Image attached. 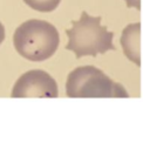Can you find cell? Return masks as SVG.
Wrapping results in <instances>:
<instances>
[{
    "instance_id": "cell-3",
    "label": "cell",
    "mask_w": 143,
    "mask_h": 150,
    "mask_svg": "<svg viewBox=\"0 0 143 150\" xmlns=\"http://www.w3.org/2000/svg\"><path fill=\"white\" fill-rule=\"evenodd\" d=\"M68 97H128L129 94L101 69L82 66L72 70L66 82Z\"/></svg>"
},
{
    "instance_id": "cell-5",
    "label": "cell",
    "mask_w": 143,
    "mask_h": 150,
    "mask_svg": "<svg viewBox=\"0 0 143 150\" xmlns=\"http://www.w3.org/2000/svg\"><path fill=\"white\" fill-rule=\"evenodd\" d=\"M121 45L125 56L137 66H141V23L139 22L130 23L123 29L121 36Z\"/></svg>"
},
{
    "instance_id": "cell-8",
    "label": "cell",
    "mask_w": 143,
    "mask_h": 150,
    "mask_svg": "<svg viewBox=\"0 0 143 150\" xmlns=\"http://www.w3.org/2000/svg\"><path fill=\"white\" fill-rule=\"evenodd\" d=\"M4 40H5V27H4V25L0 22V45L2 43Z\"/></svg>"
},
{
    "instance_id": "cell-7",
    "label": "cell",
    "mask_w": 143,
    "mask_h": 150,
    "mask_svg": "<svg viewBox=\"0 0 143 150\" xmlns=\"http://www.w3.org/2000/svg\"><path fill=\"white\" fill-rule=\"evenodd\" d=\"M128 7H135L136 9H141V0H124Z\"/></svg>"
},
{
    "instance_id": "cell-1",
    "label": "cell",
    "mask_w": 143,
    "mask_h": 150,
    "mask_svg": "<svg viewBox=\"0 0 143 150\" xmlns=\"http://www.w3.org/2000/svg\"><path fill=\"white\" fill-rule=\"evenodd\" d=\"M68 43L66 49L72 50L77 59L96 56L108 50H114V33L101 25V16H91L82 12L79 20L72 21V27L66 30Z\"/></svg>"
},
{
    "instance_id": "cell-4",
    "label": "cell",
    "mask_w": 143,
    "mask_h": 150,
    "mask_svg": "<svg viewBox=\"0 0 143 150\" xmlns=\"http://www.w3.org/2000/svg\"><path fill=\"white\" fill-rule=\"evenodd\" d=\"M12 97H56L55 80L45 70L33 69L22 74L12 89Z\"/></svg>"
},
{
    "instance_id": "cell-2",
    "label": "cell",
    "mask_w": 143,
    "mask_h": 150,
    "mask_svg": "<svg viewBox=\"0 0 143 150\" xmlns=\"http://www.w3.org/2000/svg\"><path fill=\"white\" fill-rule=\"evenodd\" d=\"M57 29L45 20L32 19L21 23L14 32L13 43L25 59L40 62L54 55L59 47Z\"/></svg>"
},
{
    "instance_id": "cell-6",
    "label": "cell",
    "mask_w": 143,
    "mask_h": 150,
    "mask_svg": "<svg viewBox=\"0 0 143 150\" xmlns=\"http://www.w3.org/2000/svg\"><path fill=\"white\" fill-rule=\"evenodd\" d=\"M26 5L38 12H52L54 11L61 2V0H23Z\"/></svg>"
}]
</instances>
